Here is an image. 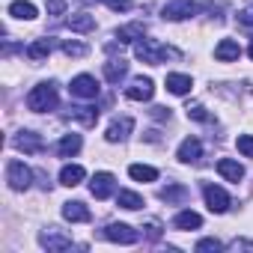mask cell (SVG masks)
<instances>
[{
  "label": "cell",
  "instance_id": "obj_33",
  "mask_svg": "<svg viewBox=\"0 0 253 253\" xmlns=\"http://www.w3.org/2000/svg\"><path fill=\"white\" fill-rule=\"evenodd\" d=\"M223 244L217 241V238H203V241H197V250L203 253V250H220Z\"/></svg>",
  "mask_w": 253,
  "mask_h": 253
},
{
  "label": "cell",
  "instance_id": "obj_10",
  "mask_svg": "<svg viewBox=\"0 0 253 253\" xmlns=\"http://www.w3.org/2000/svg\"><path fill=\"white\" fill-rule=\"evenodd\" d=\"M200 158H203V143H200L197 137L182 140V146H179V161H185V164H197Z\"/></svg>",
  "mask_w": 253,
  "mask_h": 253
},
{
  "label": "cell",
  "instance_id": "obj_16",
  "mask_svg": "<svg viewBox=\"0 0 253 253\" xmlns=\"http://www.w3.org/2000/svg\"><path fill=\"white\" fill-rule=\"evenodd\" d=\"M173 226H176V229H200V226H203V217L188 209V211H179V214L173 217Z\"/></svg>",
  "mask_w": 253,
  "mask_h": 253
},
{
  "label": "cell",
  "instance_id": "obj_3",
  "mask_svg": "<svg viewBox=\"0 0 253 253\" xmlns=\"http://www.w3.org/2000/svg\"><path fill=\"white\" fill-rule=\"evenodd\" d=\"M6 182H9L12 191H27L30 182H33V173H30V167H24V161L12 158L6 164Z\"/></svg>",
  "mask_w": 253,
  "mask_h": 253
},
{
  "label": "cell",
  "instance_id": "obj_2",
  "mask_svg": "<svg viewBox=\"0 0 253 253\" xmlns=\"http://www.w3.org/2000/svg\"><path fill=\"white\" fill-rule=\"evenodd\" d=\"M27 107L36 110V113L54 110V107H57V86H54V84H39V86H33L30 95H27Z\"/></svg>",
  "mask_w": 253,
  "mask_h": 253
},
{
  "label": "cell",
  "instance_id": "obj_17",
  "mask_svg": "<svg viewBox=\"0 0 253 253\" xmlns=\"http://www.w3.org/2000/svg\"><path fill=\"white\" fill-rule=\"evenodd\" d=\"M51 229H54V226H51ZM51 229H48V232H42V238H39V241H42V247H48V250H69V247H72V238L57 235V232H51Z\"/></svg>",
  "mask_w": 253,
  "mask_h": 253
},
{
  "label": "cell",
  "instance_id": "obj_38",
  "mask_svg": "<svg viewBox=\"0 0 253 253\" xmlns=\"http://www.w3.org/2000/svg\"><path fill=\"white\" fill-rule=\"evenodd\" d=\"M250 57H253V42H250Z\"/></svg>",
  "mask_w": 253,
  "mask_h": 253
},
{
  "label": "cell",
  "instance_id": "obj_14",
  "mask_svg": "<svg viewBox=\"0 0 253 253\" xmlns=\"http://www.w3.org/2000/svg\"><path fill=\"white\" fill-rule=\"evenodd\" d=\"M84 167L81 164H66L63 170H60V185H66V188H75V185H81L84 182Z\"/></svg>",
  "mask_w": 253,
  "mask_h": 253
},
{
  "label": "cell",
  "instance_id": "obj_36",
  "mask_svg": "<svg viewBox=\"0 0 253 253\" xmlns=\"http://www.w3.org/2000/svg\"><path fill=\"white\" fill-rule=\"evenodd\" d=\"M146 235H149V238H158V235H161L158 223H146Z\"/></svg>",
  "mask_w": 253,
  "mask_h": 253
},
{
  "label": "cell",
  "instance_id": "obj_11",
  "mask_svg": "<svg viewBox=\"0 0 253 253\" xmlns=\"http://www.w3.org/2000/svg\"><path fill=\"white\" fill-rule=\"evenodd\" d=\"M131 128H134V119H131V116H122V119L110 122V128H107V140H110V143H116V140H125Z\"/></svg>",
  "mask_w": 253,
  "mask_h": 253
},
{
  "label": "cell",
  "instance_id": "obj_23",
  "mask_svg": "<svg viewBox=\"0 0 253 253\" xmlns=\"http://www.w3.org/2000/svg\"><path fill=\"white\" fill-rule=\"evenodd\" d=\"M116 203H119L122 209H128V211L143 209V197H140V194H134V191H119V194H116Z\"/></svg>",
  "mask_w": 253,
  "mask_h": 253
},
{
  "label": "cell",
  "instance_id": "obj_31",
  "mask_svg": "<svg viewBox=\"0 0 253 253\" xmlns=\"http://www.w3.org/2000/svg\"><path fill=\"white\" fill-rule=\"evenodd\" d=\"M185 110H188V119H197V122H209V113H206V107H203V104H188Z\"/></svg>",
  "mask_w": 253,
  "mask_h": 253
},
{
  "label": "cell",
  "instance_id": "obj_18",
  "mask_svg": "<svg viewBox=\"0 0 253 253\" xmlns=\"http://www.w3.org/2000/svg\"><path fill=\"white\" fill-rule=\"evenodd\" d=\"M9 15L18 18V21H33L36 18V6L27 3V0H15V3H9Z\"/></svg>",
  "mask_w": 253,
  "mask_h": 253
},
{
  "label": "cell",
  "instance_id": "obj_35",
  "mask_svg": "<svg viewBox=\"0 0 253 253\" xmlns=\"http://www.w3.org/2000/svg\"><path fill=\"white\" fill-rule=\"evenodd\" d=\"M104 3H107L113 12H125V9H128V0H104Z\"/></svg>",
  "mask_w": 253,
  "mask_h": 253
},
{
  "label": "cell",
  "instance_id": "obj_22",
  "mask_svg": "<svg viewBox=\"0 0 253 253\" xmlns=\"http://www.w3.org/2000/svg\"><path fill=\"white\" fill-rule=\"evenodd\" d=\"M125 75H128V66H125V60H110V63H104V78H107L110 84H119Z\"/></svg>",
  "mask_w": 253,
  "mask_h": 253
},
{
  "label": "cell",
  "instance_id": "obj_19",
  "mask_svg": "<svg viewBox=\"0 0 253 253\" xmlns=\"http://www.w3.org/2000/svg\"><path fill=\"white\" fill-rule=\"evenodd\" d=\"M143 33H146V27H143L140 21H134V24H125V27H119L116 39H119V42H140V39H143Z\"/></svg>",
  "mask_w": 253,
  "mask_h": 253
},
{
  "label": "cell",
  "instance_id": "obj_6",
  "mask_svg": "<svg viewBox=\"0 0 253 253\" xmlns=\"http://www.w3.org/2000/svg\"><path fill=\"white\" fill-rule=\"evenodd\" d=\"M104 238L116 241V244H134L137 241V229H131L128 223H110L104 229Z\"/></svg>",
  "mask_w": 253,
  "mask_h": 253
},
{
  "label": "cell",
  "instance_id": "obj_1",
  "mask_svg": "<svg viewBox=\"0 0 253 253\" xmlns=\"http://www.w3.org/2000/svg\"><path fill=\"white\" fill-rule=\"evenodd\" d=\"M134 54H137V60L149 63V66H158V63H164L167 57H176L173 48L158 45V42H152V39H140V42L134 45Z\"/></svg>",
  "mask_w": 253,
  "mask_h": 253
},
{
  "label": "cell",
  "instance_id": "obj_15",
  "mask_svg": "<svg viewBox=\"0 0 253 253\" xmlns=\"http://www.w3.org/2000/svg\"><path fill=\"white\" fill-rule=\"evenodd\" d=\"M63 217L72 220V223H86V220H89V209L75 200V203H66V206H63Z\"/></svg>",
  "mask_w": 253,
  "mask_h": 253
},
{
  "label": "cell",
  "instance_id": "obj_29",
  "mask_svg": "<svg viewBox=\"0 0 253 253\" xmlns=\"http://www.w3.org/2000/svg\"><path fill=\"white\" fill-rule=\"evenodd\" d=\"M235 146H238V152H241L244 158H253V134H241Z\"/></svg>",
  "mask_w": 253,
  "mask_h": 253
},
{
  "label": "cell",
  "instance_id": "obj_4",
  "mask_svg": "<svg viewBox=\"0 0 253 253\" xmlns=\"http://www.w3.org/2000/svg\"><path fill=\"white\" fill-rule=\"evenodd\" d=\"M98 81L92 78V75H78V78H72V84H69V92L75 95V98H98Z\"/></svg>",
  "mask_w": 253,
  "mask_h": 253
},
{
  "label": "cell",
  "instance_id": "obj_8",
  "mask_svg": "<svg viewBox=\"0 0 253 253\" xmlns=\"http://www.w3.org/2000/svg\"><path fill=\"white\" fill-rule=\"evenodd\" d=\"M113 185H116L113 173H95L92 182H89V194H92L95 200H107V197L113 194Z\"/></svg>",
  "mask_w": 253,
  "mask_h": 253
},
{
  "label": "cell",
  "instance_id": "obj_32",
  "mask_svg": "<svg viewBox=\"0 0 253 253\" xmlns=\"http://www.w3.org/2000/svg\"><path fill=\"white\" fill-rule=\"evenodd\" d=\"M69 0H48V15H63Z\"/></svg>",
  "mask_w": 253,
  "mask_h": 253
},
{
  "label": "cell",
  "instance_id": "obj_26",
  "mask_svg": "<svg viewBox=\"0 0 253 253\" xmlns=\"http://www.w3.org/2000/svg\"><path fill=\"white\" fill-rule=\"evenodd\" d=\"M69 27H72L75 33H89V30L95 27V18L86 15V12H81V15H72V18H69Z\"/></svg>",
  "mask_w": 253,
  "mask_h": 253
},
{
  "label": "cell",
  "instance_id": "obj_9",
  "mask_svg": "<svg viewBox=\"0 0 253 253\" xmlns=\"http://www.w3.org/2000/svg\"><path fill=\"white\" fill-rule=\"evenodd\" d=\"M152 92H155V84L149 78H134L131 86H125V95H128L131 101H149Z\"/></svg>",
  "mask_w": 253,
  "mask_h": 253
},
{
  "label": "cell",
  "instance_id": "obj_24",
  "mask_svg": "<svg viewBox=\"0 0 253 253\" xmlns=\"http://www.w3.org/2000/svg\"><path fill=\"white\" fill-rule=\"evenodd\" d=\"M191 86H194V84H191L188 75H167V89H170L173 95H185Z\"/></svg>",
  "mask_w": 253,
  "mask_h": 253
},
{
  "label": "cell",
  "instance_id": "obj_27",
  "mask_svg": "<svg viewBox=\"0 0 253 253\" xmlns=\"http://www.w3.org/2000/svg\"><path fill=\"white\" fill-rule=\"evenodd\" d=\"M51 54V42L48 39H39V42H33L30 48H27V57L33 60V63H39V60H45Z\"/></svg>",
  "mask_w": 253,
  "mask_h": 253
},
{
  "label": "cell",
  "instance_id": "obj_5",
  "mask_svg": "<svg viewBox=\"0 0 253 253\" xmlns=\"http://www.w3.org/2000/svg\"><path fill=\"white\" fill-rule=\"evenodd\" d=\"M203 197H206L209 211H214V214H223L229 209V194L223 188H217V185H206L203 188Z\"/></svg>",
  "mask_w": 253,
  "mask_h": 253
},
{
  "label": "cell",
  "instance_id": "obj_30",
  "mask_svg": "<svg viewBox=\"0 0 253 253\" xmlns=\"http://www.w3.org/2000/svg\"><path fill=\"white\" fill-rule=\"evenodd\" d=\"M63 54L66 57H84L86 45H81V42H63Z\"/></svg>",
  "mask_w": 253,
  "mask_h": 253
},
{
  "label": "cell",
  "instance_id": "obj_7",
  "mask_svg": "<svg viewBox=\"0 0 253 253\" xmlns=\"http://www.w3.org/2000/svg\"><path fill=\"white\" fill-rule=\"evenodd\" d=\"M194 12H197L194 0H173V3L164 6V18L167 21H182V18H191Z\"/></svg>",
  "mask_w": 253,
  "mask_h": 253
},
{
  "label": "cell",
  "instance_id": "obj_28",
  "mask_svg": "<svg viewBox=\"0 0 253 253\" xmlns=\"http://www.w3.org/2000/svg\"><path fill=\"white\" fill-rule=\"evenodd\" d=\"M188 197V191L182 188V185H167L164 191H161V200H167V203H182Z\"/></svg>",
  "mask_w": 253,
  "mask_h": 253
},
{
  "label": "cell",
  "instance_id": "obj_21",
  "mask_svg": "<svg viewBox=\"0 0 253 253\" xmlns=\"http://www.w3.org/2000/svg\"><path fill=\"white\" fill-rule=\"evenodd\" d=\"M81 134H66L63 140H60V146H57V152H60V158H72V155H78L81 152Z\"/></svg>",
  "mask_w": 253,
  "mask_h": 253
},
{
  "label": "cell",
  "instance_id": "obj_20",
  "mask_svg": "<svg viewBox=\"0 0 253 253\" xmlns=\"http://www.w3.org/2000/svg\"><path fill=\"white\" fill-rule=\"evenodd\" d=\"M15 146L18 149H24V152H42V140H39V134H33V131H21L18 137H15Z\"/></svg>",
  "mask_w": 253,
  "mask_h": 253
},
{
  "label": "cell",
  "instance_id": "obj_34",
  "mask_svg": "<svg viewBox=\"0 0 253 253\" xmlns=\"http://www.w3.org/2000/svg\"><path fill=\"white\" fill-rule=\"evenodd\" d=\"M238 24L253 27V6H247V9H241V12H238Z\"/></svg>",
  "mask_w": 253,
  "mask_h": 253
},
{
  "label": "cell",
  "instance_id": "obj_13",
  "mask_svg": "<svg viewBox=\"0 0 253 253\" xmlns=\"http://www.w3.org/2000/svg\"><path fill=\"white\" fill-rule=\"evenodd\" d=\"M217 173H220L223 179H229V182H241V179H244V167L235 164L232 158H220V161H217Z\"/></svg>",
  "mask_w": 253,
  "mask_h": 253
},
{
  "label": "cell",
  "instance_id": "obj_25",
  "mask_svg": "<svg viewBox=\"0 0 253 253\" xmlns=\"http://www.w3.org/2000/svg\"><path fill=\"white\" fill-rule=\"evenodd\" d=\"M128 176L134 182H155L158 179V170L155 167H146V164H131L128 167Z\"/></svg>",
  "mask_w": 253,
  "mask_h": 253
},
{
  "label": "cell",
  "instance_id": "obj_12",
  "mask_svg": "<svg viewBox=\"0 0 253 253\" xmlns=\"http://www.w3.org/2000/svg\"><path fill=\"white\" fill-rule=\"evenodd\" d=\"M214 57H217L220 63H232V60H238V57H241V48H238V42H235V39H220V42H217V48H214Z\"/></svg>",
  "mask_w": 253,
  "mask_h": 253
},
{
  "label": "cell",
  "instance_id": "obj_37",
  "mask_svg": "<svg viewBox=\"0 0 253 253\" xmlns=\"http://www.w3.org/2000/svg\"><path fill=\"white\" fill-rule=\"evenodd\" d=\"M229 247H232V250H238V247H241V250H253V241H232Z\"/></svg>",
  "mask_w": 253,
  "mask_h": 253
}]
</instances>
